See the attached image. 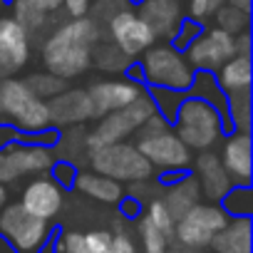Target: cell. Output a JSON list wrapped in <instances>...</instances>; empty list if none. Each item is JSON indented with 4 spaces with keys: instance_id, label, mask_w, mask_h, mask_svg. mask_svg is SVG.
<instances>
[{
    "instance_id": "obj_1",
    "label": "cell",
    "mask_w": 253,
    "mask_h": 253,
    "mask_svg": "<svg viewBox=\"0 0 253 253\" xmlns=\"http://www.w3.org/2000/svg\"><path fill=\"white\" fill-rule=\"evenodd\" d=\"M99 42V28L94 20L75 18L60 25L42 47V60L50 75L62 80L82 75L92 65V50Z\"/></svg>"
},
{
    "instance_id": "obj_2",
    "label": "cell",
    "mask_w": 253,
    "mask_h": 253,
    "mask_svg": "<svg viewBox=\"0 0 253 253\" xmlns=\"http://www.w3.org/2000/svg\"><path fill=\"white\" fill-rule=\"evenodd\" d=\"M89 164L94 167L97 174L114 179V181H144L152 176V164L139 154L137 147L129 144H104L89 152Z\"/></svg>"
},
{
    "instance_id": "obj_3",
    "label": "cell",
    "mask_w": 253,
    "mask_h": 253,
    "mask_svg": "<svg viewBox=\"0 0 253 253\" xmlns=\"http://www.w3.org/2000/svg\"><path fill=\"white\" fill-rule=\"evenodd\" d=\"M157 114V107L149 97L139 94L132 104H126L117 112H109L102 117V122L97 124V129L87 134V147L89 152L97 149V147H104V144H117L122 139H126L132 132L142 129V124Z\"/></svg>"
},
{
    "instance_id": "obj_4",
    "label": "cell",
    "mask_w": 253,
    "mask_h": 253,
    "mask_svg": "<svg viewBox=\"0 0 253 253\" xmlns=\"http://www.w3.org/2000/svg\"><path fill=\"white\" fill-rule=\"evenodd\" d=\"M0 107L18 126L28 132H40L50 124L47 102L35 97L23 80H3L0 84Z\"/></svg>"
},
{
    "instance_id": "obj_5",
    "label": "cell",
    "mask_w": 253,
    "mask_h": 253,
    "mask_svg": "<svg viewBox=\"0 0 253 253\" xmlns=\"http://www.w3.org/2000/svg\"><path fill=\"white\" fill-rule=\"evenodd\" d=\"M176 137L189 149H209L221 137L218 109L204 99H186L179 107V129Z\"/></svg>"
},
{
    "instance_id": "obj_6",
    "label": "cell",
    "mask_w": 253,
    "mask_h": 253,
    "mask_svg": "<svg viewBox=\"0 0 253 253\" xmlns=\"http://www.w3.org/2000/svg\"><path fill=\"white\" fill-rule=\"evenodd\" d=\"M228 223V216L221 206L213 204H196L191 211H186L174 228V238L184 248H204L211 243V238Z\"/></svg>"
},
{
    "instance_id": "obj_7",
    "label": "cell",
    "mask_w": 253,
    "mask_h": 253,
    "mask_svg": "<svg viewBox=\"0 0 253 253\" xmlns=\"http://www.w3.org/2000/svg\"><path fill=\"white\" fill-rule=\"evenodd\" d=\"M147 80L167 89H189L194 84L189 62L174 47H149L144 55Z\"/></svg>"
},
{
    "instance_id": "obj_8",
    "label": "cell",
    "mask_w": 253,
    "mask_h": 253,
    "mask_svg": "<svg viewBox=\"0 0 253 253\" xmlns=\"http://www.w3.org/2000/svg\"><path fill=\"white\" fill-rule=\"evenodd\" d=\"M0 233L20 251H35L47 236V221L28 213L20 204H10L0 213Z\"/></svg>"
},
{
    "instance_id": "obj_9",
    "label": "cell",
    "mask_w": 253,
    "mask_h": 253,
    "mask_svg": "<svg viewBox=\"0 0 253 253\" xmlns=\"http://www.w3.org/2000/svg\"><path fill=\"white\" fill-rule=\"evenodd\" d=\"M107 25H109L112 45L117 50H122L126 57H134L139 52H147L154 45V40H157L152 35V30L147 28V23L137 13H132V10H122Z\"/></svg>"
},
{
    "instance_id": "obj_10",
    "label": "cell",
    "mask_w": 253,
    "mask_h": 253,
    "mask_svg": "<svg viewBox=\"0 0 253 253\" xmlns=\"http://www.w3.org/2000/svg\"><path fill=\"white\" fill-rule=\"evenodd\" d=\"M137 149L149 164L162 167V169H184L191 164L189 147L174 132H159L152 137H142Z\"/></svg>"
},
{
    "instance_id": "obj_11",
    "label": "cell",
    "mask_w": 253,
    "mask_h": 253,
    "mask_svg": "<svg viewBox=\"0 0 253 253\" xmlns=\"http://www.w3.org/2000/svg\"><path fill=\"white\" fill-rule=\"evenodd\" d=\"M52 167V154L45 147H5L0 149V181H15L25 174H40Z\"/></svg>"
},
{
    "instance_id": "obj_12",
    "label": "cell",
    "mask_w": 253,
    "mask_h": 253,
    "mask_svg": "<svg viewBox=\"0 0 253 253\" xmlns=\"http://www.w3.org/2000/svg\"><path fill=\"white\" fill-rule=\"evenodd\" d=\"M186 55L194 67L216 70L236 55V40H233V35H228L218 28H211L186 47Z\"/></svg>"
},
{
    "instance_id": "obj_13",
    "label": "cell",
    "mask_w": 253,
    "mask_h": 253,
    "mask_svg": "<svg viewBox=\"0 0 253 253\" xmlns=\"http://www.w3.org/2000/svg\"><path fill=\"white\" fill-rule=\"evenodd\" d=\"M30 57L28 33L13 20L0 18V80L20 72Z\"/></svg>"
},
{
    "instance_id": "obj_14",
    "label": "cell",
    "mask_w": 253,
    "mask_h": 253,
    "mask_svg": "<svg viewBox=\"0 0 253 253\" xmlns=\"http://www.w3.org/2000/svg\"><path fill=\"white\" fill-rule=\"evenodd\" d=\"M89 104H92V117H104L109 112H117L126 104H132L142 89L134 82H124V80H107L97 82L89 87Z\"/></svg>"
},
{
    "instance_id": "obj_15",
    "label": "cell",
    "mask_w": 253,
    "mask_h": 253,
    "mask_svg": "<svg viewBox=\"0 0 253 253\" xmlns=\"http://www.w3.org/2000/svg\"><path fill=\"white\" fill-rule=\"evenodd\" d=\"M154 38H174L181 28V3L179 0H144L137 13Z\"/></svg>"
},
{
    "instance_id": "obj_16",
    "label": "cell",
    "mask_w": 253,
    "mask_h": 253,
    "mask_svg": "<svg viewBox=\"0 0 253 253\" xmlns=\"http://www.w3.org/2000/svg\"><path fill=\"white\" fill-rule=\"evenodd\" d=\"M20 206L28 213L47 221V218L57 216L60 209H62V189L50 179H35L23 191V204Z\"/></svg>"
},
{
    "instance_id": "obj_17",
    "label": "cell",
    "mask_w": 253,
    "mask_h": 253,
    "mask_svg": "<svg viewBox=\"0 0 253 253\" xmlns=\"http://www.w3.org/2000/svg\"><path fill=\"white\" fill-rule=\"evenodd\" d=\"M47 112H50V122L55 124H80L84 119H92L89 94L84 89H65L52 97Z\"/></svg>"
},
{
    "instance_id": "obj_18",
    "label": "cell",
    "mask_w": 253,
    "mask_h": 253,
    "mask_svg": "<svg viewBox=\"0 0 253 253\" xmlns=\"http://www.w3.org/2000/svg\"><path fill=\"white\" fill-rule=\"evenodd\" d=\"M196 171H199V189L204 196H209L211 201L223 199L231 191V174L226 171V167L221 164V159L216 154H201L196 159Z\"/></svg>"
},
{
    "instance_id": "obj_19",
    "label": "cell",
    "mask_w": 253,
    "mask_h": 253,
    "mask_svg": "<svg viewBox=\"0 0 253 253\" xmlns=\"http://www.w3.org/2000/svg\"><path fill=\"white\" fill-rule=\"evenodd\" d=\"M221 164L226 167L231 179H236L241 184L251 181V137H248V132H238L223 144Z\"/></svg>"
},
{
    "instance_id": "obj_20",
    "label": "cell",
    "mask_w": 253,
    "mask_h": 253,
    "mask_svg": "<svg viewBox=\"0 0 253 253\" xmlns=\"http://www.w3.org/2000/svg\"><path fill=\"white\" fill-rule=\"evenodd\" d=\"M216 253H251V221L248 216L228 221L213 238L211 243Z\"/></svg>"
},
{
    "instance_id": "obj_21",
    "label": "cell",
    "mask_w": 253,
    "mask_h": 253,
    "mask_svg": "<svg viewBox=\"0 0 253 253\" xmlns=\"http://www.w3.org/2000/svg\"><path fill=\"white\" fill-rule=\"evenodd\" d=\"M62 8V0H15V23L28 33V30H40L50 20L52 13Z\"/></svg>"
},
{
    "instance_id": "obj_22",
    "label": "cell",
    "mask_w": 253,
    "mask_h": 253,
    "mask_svg": "<svg viewBox=\"0 0 253 253\" xmlns=\"http://www.w3.org/2000/svg\"><path fill=\"white\" fill-rule=\"evenodd\" d=\"M199 196H201L199 181H196V176H189V179L174 184V186L164 194L162 204L167 206L169 216H171L174 221H179L186 211H191V209L199 204Z\"/></svg>"
},
{
    "instance_id": "obj_23",
    "label": "cell",
    "mask_w": 253,
    "mask_h": 253,
    "mask_svg": "<svg viewBox=\"0 0 253 253\" xmlns=\"http://www.w3.org/2000/svg\"><path fill=\"white\" fill-rule=\"evenodd\" d=\"M218 84L228 94L248 92L251 89V57L233 55L228 62H223L221 65V72H218Z\"/></svg>"
},
{
    "instance_id": "obj_24",
    "label": "cell",
    "mask_w": 253,
    "mask_h": 253,
    "mask_svg": "<svg viewBox=\"0 0 253 253\" xmlns=\"http://www.w3.org/2000/svg\"><path fill=\"white\" fill-rule=\"evenodd\" d=\"M77 189L87 194L94 201L102 204H117L122 199V186L114 179H107L102 174H80L77 176Z\"/></svg>"
},
{
    "instance_id": "obj_25",
    "label": "cell",
    "mask_w": 253,
    "mask_h": 253,
    "mask_svg": "<svg viewBox=\"0 0 253 253\" xmlns=\"http://www.w3.org/2000/svg\"><path fill=\"white\" fill-rule=\"evenodd\" d=\"M92 60L104 72H122V70H126V65H129V57H126L122 50H117L112 42L99 45L97 50H92Z\"/></svg>"
},
{
    "instance_id": "obj_26",
    "label": "cell",
    "mask_w": 253,
    "mask_h": 253,
    "mask_svg": "<svg viewBox=\"0 0 253 253\" xmlns=\"http://www.w3.org/2000/svg\"><path fill=\"white\" fill-rule=\"evenodd\" d=\"M216 23H218V30H223V33H228V35L236 38V35L246 33V28H248V13H243V10H238L233 5H221L216 10Z\"/></svg>"
},
{
    "instance_id": "obj_27",
    "label": "cell",
    "mask_w": 253,
    "mask_h": 253,
    "mask_svg": "<svg viewBox=\"0 0 253 253\" xmlns=\"http://www.w3.org/2000/svg\"><path fill=\"white\" fill-rule=\"evenodd\" d=\"M25 84H28V89H30L35 97H40V99L55 97V94H60V92L67 89L65 80L57 77V75H30V77L25 80Z\"/></svg>"
},
{
    "instance_id": "obj_28",
    "label": "cell",
    "mask_w": 253,
    "mask_h": 253,
    "mask_svg": "<svg viewBox=\"0 0 253 253\" xmlns=\"http://www.w3.org/2000/svg\"><path fill=\"white\" fill-rule=\"evenodd\" d=\"M87 134H89V132H84V129H72V132H67L65 139H62V149H60V152H62L67 159H72V162H82L84 154L89 157Z\"/></svg>"
},
{
    "instance_id": "obj_29",
    "label": "cell",
    "mask_w": 253,
    "mask_h": 253,
    "mask_svg": "<svg viewBox=\"0 0 253 253\" xmlns=\"http://www.w3.org/2000/svg\"><path fill=\"white\" fill-rule=\"evenodd\" d=\"M139 231H142V243H144V253H164L167 251V246L171 243L147 216L142 218V226H139Z\"/></svg>"
},
{
    "instance_id": "obj_30",
    "label": "cell",
    "mask_w": 253,
    "mask_h": 253,
    "mask_svg": "<svg viewBox=\"0 0 253 253\" xmlns=\"http://www.w3.org/2000/svg\"><path fill=\"white\" fill-rule=\"evenodd\" d=\"M147 218L169 238V241H174V218L169 216V211H167V206L157 199V201H152L149 204V211H147Z\"/></svg>"
},
{
    "instance_id": "obj_31",
    "label": "cell",
    "mask_w": 253,
    "mask_h": 253,
    "mask_svg": "<svg viewBox=\"0 0 253 253\" xmlns=\"http://www.w3.org/2000/svg\"><path fill=\"white\" fill-rule=\"evenodd\" d=\"M251 92H241V94H231V112H233V122L241 126V132H248V122H251Z\"/></svg>"
},
{
    "instance_id": "obj_32",
    "label": "cell",
    "mask_w": 253,
    "mask_h": 253,
    "mask_svg": "<svg viewBox=\"0 0 253 253\" xmlns=\"http://www.w3.org/2000/svg\"><path fill=\"white\" fill-rule=\"evenodd\" d=\"M122 10H129L126 8V0H99V3L94 5V23H99V20L109 23Z\"/></svg>"
},
{
    "instance_id": "obj_33",
    "label": "cell",
    "mask_w": 253,
    "mask_h": 253,
    "mask_svg": "<svg viewBox=\"0 0 253 253\" xmlns=\"http://www.w3.org/2000/svg\"><path fill=\"white\" fill-rule=\"evenodd\" d=\"M87 253H109L112 251V233L109 231H89L84 233Z\"/></svg>"
},
{
    "instance_id": "obj_34",
    "label": "cell",
    "mask_w": 253,
    "mask_h": 253,
    "mask_svg": "<svg viewBox=\"0 0 253 253\" xmlns=\"http://www.w3.org/2000/svg\"><path fill=\"white\" fill-rule=\"evenodd\" d=\"M221 5H223V0H189V13L194 20H206L216 15Z\"/></svg>"
},
{
    "instance_id": "obj_35",
    "label": "cell",
    "mask_w": 253,
    "mask_h": 253,
    "mask_svg": "<svg viewBox=\"0 0 253 253\" xmlns=\"http://www.w3.org/2000/svg\"><path fill=\"white\" fill-rule=\"evenodd\" d=\"M228 209L233 213H248L253 209V199H251V191L243 189V191H233V196L228 199Z\"/></svg>"
},
{
    "instance_id": "obj_36",
    "label": "cell",
    "mask_w": 253,
    "mask_h": 253,
    "mask_svg": "<svg viewBox=\"0 0 253 253\" xmlns=\"http://www.w3.org/2000/svg\"><path fill=\"white\" fill-rule=\"evenodd\" d=\"M62 253H87V246H84V233L70 231V233L62 238Z\"/></svg>"
},
{
    "instance_id": "obj_37",
    "label": "cell",
    "mask_w": 253,
    "mask_h": 253,
    "mask_svg": "<svg viewBox=\"0 0 253 253\" xmlns=\"http://www.w3.org/2000/svg\"><path fill=\"white\" fill-rule=\"evenodd\" d=\"M142 137H152V134H159V132H167V122L159 117V112L157 114H152L144 124H142Z\"/></svg>"
},
{
    "instance_id": "obj_38",
    "label": "cell",
    "mask_w": 253,
    "mask_h": 253,
    "mask_svg": "<svg viewBox=\"0 0 253 253\" xmlns=\"http://www.w3.org/2000/svg\"><path fill=\"white\" fill-rule=\"evenodd\" d=\"M109 253H137V248H134V241L126 233H117V236H112V251Z\"/></svg>"
},
{
    "instance_id": "obj_39",
    "label": "cell",
    "mask_w": 253,
    "mask_h": 253,
    "mask_svg": "<svg viewBox=\"0 0 253 253\" xmlns=\"http://www.w3.org/2000/svg\"><path fill=\"white\" fill-rule=\"evenodd\" d=\"M62 8L67 10V15L75 18H84L89 10V0H62Z\"/></svg>"
},
{
    "instance_id": "obj_40",
    "label": "cell",
    "mask_w": 253,
    "mask_h": 253,
    "mask_svg": "<svg viewBox=\"0 0 253 253\" xmlns=\"http://www.w3.org/2000/svg\"><path fill=\"white\" fill-rule=\"evenodd\" d=\"M233 40H236V55L248 57V55H251V38H248V33H241V35H236Z\"/></svg>"
},
{
    "instance_id": "obj_41",
    "label": "cell",
    "mask_w": 253,
    "mask_h": 253,
    "mask_svg": "<svg viewBox=\"0 0 253 253\" xmlns=\"http://www.w3.org/2000/svg\"><path fill=\"white\" fill-rule=\"evenodd\" d=\"M228 5H233V8L248 13V10H251V0H228Z\"/></svg>"
},
{
    "instance_id": "obj_42",
    "label": "cell",
    "mask_w": 253,
    "mask_h": 253,
    "mask_svg": "<svg viewBox=\"0 0 253 253\" xmlns=\"http://www.w3.org/2000/svg\"><path fill=\"white\" fill-rule=\"evenodd\" d=\"M5 199H8V191H5V186H3V181H0V209L5 206Z\"/></svg>"
},
{
    "instance_id": "obj_43",
    "label": "cell",
    "mask_w": 253,
    "mask_h": 253,
    "mask_svg": "<svg viewBox=\"0 0 253 253\" xmlns=\"http://www.w3.org/2000/svg\"><path fill=\"white\" fill-rule=\"evenodd\" d=\"M164 253H184V248H181V246H174V241H171V243L167 246V251H164Z\"/></svg>"
},
{
    "instance_id": "obj_44",
    "label": "cell",
    "mask_w": 253,
    "mask_h": 253,
    "mask_svg": "<svg viewBox=\"0 0 253 253\" xmlns=\"http://www.w3.org/2000/svg\"><path fill=\"white\" fill-rule=\"evenodd\" d=\"M0 117H5V114H3V107H0Z\"/></svg>"
},
{
    "instance_id": "obj_45",
    "label": "cell",
    "mask_w": 253,
    "mask_h": 253,
    "mask_svg": "<svg viewBox=\"0 0 253 253\" xmlns=\"http://www.w3.org/2000/svg\"><path fill=\"white\" fill-rule=\"evenodd\" d=\"M0 8H3V0H0Z\"/></svg>"
}]
</instances>
